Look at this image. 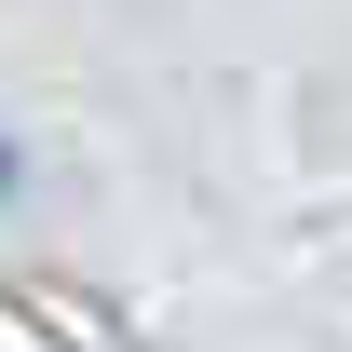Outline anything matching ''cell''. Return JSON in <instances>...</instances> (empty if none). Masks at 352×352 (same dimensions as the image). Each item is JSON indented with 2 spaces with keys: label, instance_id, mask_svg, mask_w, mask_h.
Wrapping results in <instances>:
<instances>
[]
</instances>
